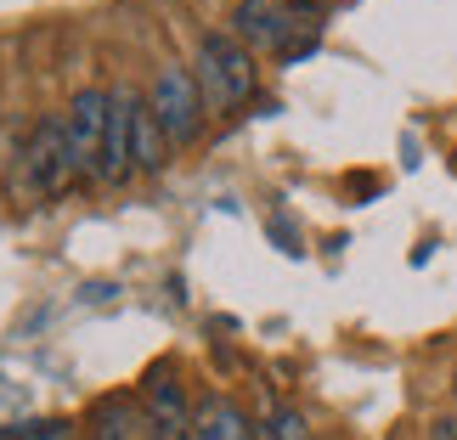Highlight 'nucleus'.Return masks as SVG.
Returning a JSON list of instances; mask_svg holds the SVG:
<instances>
[{
  "label": "nucleus",
  "instance_id": "obj_1",
  "mask_svg": "<svg viewBox=\"0 0 457 440\" xmlns=\"http://www.w3.org/2000/svg\"><path fill=\"white\" fill-rule=\"evenodd\" d=\"M79 181L74 164V136H68V113H40L29 130V142L17 147V170H12V198L17 203H46Z\"/></svg>",
  "mask_w": 457,
  "mask_h": 440
},
{
  "label": "nucleus",
  "instance_id": "obj_7",
  "mask_svg": "<svg viewBox=\"0 0 457 440\" xmlns=\"http://www.w3.org/2000/svg\"><path fill=\"white\" fill-rule=\"evenodd\" d=\"M136 102H142V91L136 85H113V108H108V147H102V175L96 181H130L136 170V142H130V125H136Z\"/></svg>",
  "mask_w": 457,
  "mask_h": 440
},
{
  "label": "nucleus",
  "instance_id": "obj_9",
  "mask_svg": "<svg viewBox=\"0 0 457 440\" xmlns=\"http://www.w3.org/2000/svg\"><path fill=\"white\" fill-rule=\"evenodd\" d=\"M192 440H254V424L243 418L237 401L209 395L204 407H192Z\"/></svg>",
  "mask_w": 457,
  "mask_h": 440
},
{
  "label": "nucleus",
  "instance_id": "obj_11",
  "mask_svg": "<svg viewBox=\"0 0 457 440\" xmlns=\"http://www.w3.org/2000/svg\"><path fill=\"white\" fill-rule=\"evenodd\" d=\"M68 435V418H29V424H6L0 440H62Z\"/></svg>",
  "mask_w": 457,
  "mask_h": 440
},
{
  "label": "nucleus",
  "instance_id": "obj_5",
  "mask_svg": "<svg viewBox=\"0 0 457 440\" xmlns=\"http://www.w3.org/2000/svg\"><path fill=\"white\" fill-rule=\"evenodd\" d=\"M108 108H113V91H85L68 96V136H74V164H79V181H96L102 175V147H108Z\"/></svg>",
  "mask_w": 457,
  "mask_h": 440
},
{
  "label": "nucleus",
  "instance_id": "obj_12",
  "mask_svg": "<svg viewBox=\"0 0 457 440\" xmlns=\"http://www.w3.org/2000/svg\"><path fill=\"white\" fill-rule=\"evenodd\" d=\"M266 440H311L305 412H294V407H277V412H271V429H266Z\"/></svg>",
  "mask_w": 457,
  "mask_h": 440
},
{
  "label": "nucleus",
  "instance_id": "obj_4",
  "mask_svg": "<svg viewBox=\"0 0 457 440\" xmlns=\"http://www.w3.org/2000/svg\"><path fill=\"white\" fill-rule=\"evenodd\" d=\"M153 113H158V125H164V142L170 147H187L192 136H198V119H204V91H198V79H192V68L181 62H164L158 68V79H153Z\"/></svg>",
  "mask_w": 457,
  "mask_h": 440
},
{
  "label": "nucleus",
  "instance_id": "obj_14",
  "mask_svg": "<svg viewBox=\"0 0 457 440\" xmlns=\"http://www.w3.org/2000/svg\"><path fill=\"white\" fill-rule=\"evenodd\" d=\"M294 6H311L316 12V6H328V0H294Z\"/></svg>",
  "mask_w": 457,
  "mask_h": 440
},
{
  "label": "nucleus",
  "instance_id": "obj_13",
  "mask_svg": "<svg viewBox=\"0 0 457 440\" xmlns=\"http://www.w3.org/2000/svg\"><path fill=\"white\" fill-rule=\"evenodd\" d=\"M429 440H457V418H435V424H429Z\"/></svg>",
  "mask_w": 457,
  "mask_h": 440
},
{
  "label": "nucleus",
  "instance_id": "obj_2",
  "mask_svg": "<svg viewBox=\"0 0 457 440\" xmlns=\"http://www.w3.org/2000/svg\"><path fill=\"white\" fill-rule=\"evenodd\" d=\"M192 79H198V91H204V102L215 113H232L260 91L254 51L243 46L232 29H209L198 40V68H192Z\"/></svg>",
  "mask_w": 457,
  "mask_h": 440
},
{
  "label": "nucleus",
  "instance_id": "obj_8",
  "mask_svg": "<svg viewBox=\"0 0 457 440\" xmlns=\"http://www.w3.org/2000/svg\"><path fill=\"white\" fill-rule=\"evenodd\" d=\"M91 440H153V424H147V407L142 395H102L91 407Z\"/></svg>",
  "mask_w": 457,
  "mask_h": 440
},
{
  "label": "nucleus",
  "instance_id": "obj_10",
  "mask_svg": "<svg viewBox=\"0 0 457 440\" xmlns=\"http://www.w3.org/2000/svg\"><path fill=\"white\" fill-rule=\"evenodd\" d=\"M130 142H136V170H158L164 164V125H158V113H153V102L142 96L136 102V125H130Z\"/></svg>",
  "mask_w": 457,
  "mask_h": 440
},
{
  "label": "nucleus",
  "instance_id": "obj_3",
  "mask_svg": "<svg viewBox=\"0 0 457 440\" xmlns=\"http://www.w3.org/2000/svg\"><path fill=\"white\" fill-rule=\"evenodd\" d=\"M232 34L243 46H266V51H288L294 40L316 34L311 6H294V0H237L232 12Z\"/></svg>",
  "mask_w": 457,
  "mask_h": 440
},
{
  "label": "nucleus",
  "instance_id": "obj_15",
  "mask_svg": "<svg viewBox=\"0 0 457 440\" xmlns=\"http://www.w3.org/2000/svg\"><path fill=\"white\" fill-rule=\"evenodd\" d=\"M452 395H457V373H452Z\"/></svg>",
  "mask_w": 457,
  "mask_h": 440
},
{
  "label": "nucleus",
  "instance_id": "obj_6",
  "mask_svg": "<svg viewBox=\"0 0 457 440\" xmlns=\"http://www.w3.org/2000/svg\"><path fill=\"white\" fill-rule=\"evenodd\" d=\"M142 407H147V424H153V440H192V407L181 395L170 367H153L147 384H142Z\"/></svg>",
  "mask_w": 457,
  "mask_h": 440
}]
</instances>
